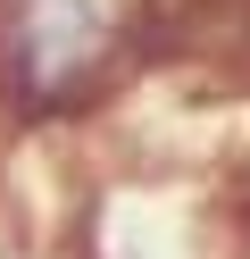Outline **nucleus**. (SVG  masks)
Segmentation results:
<instances>
[{
	"label": "nucleus",
	"instance_id": "obj_1",
	"mask_svg": "<svg viewBox=\"0 0 250 259\" xmlns=\"http://www.w3.org/2000/svg\"><path fill=\"white\" fill-rule=\"evenodd\" d=\"M25 59L42 84L75 75L83 59H100V0H25Z\"/></svg>",
	"mask_w": 250,
	"mask_h": 259
}]
</instances>
